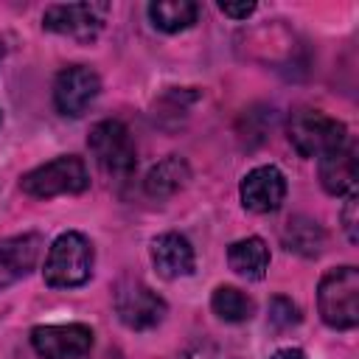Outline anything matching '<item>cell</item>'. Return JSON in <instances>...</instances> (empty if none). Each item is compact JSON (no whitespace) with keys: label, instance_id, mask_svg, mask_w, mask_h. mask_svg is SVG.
<instances>
[{"label":"cell","instance_id":"cell-19","mask_svg":"<svg viewBox=\"0 0 359 359\" xmlns=\"http://www.w3.org/2000/svg\"><path fill=\"white\" fill-rule=\"evenodd\" d=\"M269 323L275 328H280V331L292 328V325L300 323V309L289 297H272V303H269Z\"/></svg>","mask_w":359,"mask_h":359},{"label":"cell","instance_id":"cell-1","mask_svg":"<svg viewBox=\"0 0 359 359\" xmlns=\"http://www.w3.org/2000/svg\"><path fill=\"white\" fill-rule=\"evenodd\" d=\"M317 309L325 325L337 331L356 328L359 323V269L345 264L328 269L317 286Z\"/></svg>","mask_w":359,"mask_h":359},{"label":"cell","instance_id":"cell-3","mask_svg":"<svg viewBox=\"0 0 359 359\" xmlns=\"http://www.w3.org/2000/svg\"><path fill=\"white\" fill-rule=\"evenodd\" d=\"M90 275H93V244L76 230L62 233L48 250L42 266L45 283L56 289H70L87 283Z\"/></svg>","mask_w":359,"mask_h":359},{"label":"cell","instance_id":"cell-11","mask_svg":"<svg viewBox=\"0 0 359 359\" xmlns=\"http://www.w3.org/2000/svg\"><path fill=\"white\" fill-rule=\"evenodd\" d=\"M42 252V238L36 233H22L11 238H0V289L25 278Z\"/></svg>","mask_w":359,"mask_h":359},{"label":"cell","instance_id":"cell-24","mask_svg":"<svg viewBox=\"0 0 359 359\" xmlns=\"http://www.w3.org/2000/svg\"><path fill=\"white\" fill-rule=\"evenodd\" d=\"M0 121H3V115H0Z\"/></svg>","mask_w":359,"mask_h":359},{"label":"cell","instance_id":"cell-13","mask_svg":"<svg viewBox=\"0 0 359 359\" xmlns=\"http://www.w3.org/2000/svg\"><path fill=\"white\" fill-rule=\"evenodd\" d=\"M356 174H359V157L353 143H342L339 149H331L328 154L320 157V182L334 196L353 191Z\"/></svg>","mask_w":359,"mask_h":359},{"label":"cell","instance_id":"cell-7","mask_svg":"<svg viewBox=\"0 0 359 359\" xmlns=\"http://www.w3.org/2000/svg\"><path fill=\"white\" fill-rule=\"evenodd\" d=\"M107 14H109V3H56L45 8L42 25L53 34L87 42L104 28Z\"/></svg>","mask_w":359,"mask_h":359},{"label":"cell","instance_id":"cell-20","mask_svg":"<svg viewBox=\"0 0 359 359\" xmlns=\"http://www.w3.org/2000/svg\"><path fill=\"white\" fill-rule=\"evenodd\" d=\"M356 208H359V196H356V191H348V199H345V208H342V227H345L351 244L359 241V233H356Z\"/></svg>","mask_w":359,"mask_h":359},{"label":"cell","instance_id":"cell-17","mask_svg":"<svg viewBox=\"0 0 359 359\" xmlns=\"http://www.w3.org/2000/svg\"><path fill=\"white\" fill-rule=\"evenodd\" d=\"M196 3L191 0H154L149 3V20L154 28L165 31V34H177L185 31L196 22Z\"/></svg>","mask_w":359,"mask_h":359},{"label":"cell","instance_id":"cell-22","mask_svg":"<svg viewBox=\"0 0 359 359\" xmlns=\"http://www.w3.org/2000/svg\"><path fill=\"white\" fill-rule=\"evenodd\" d=\"M219 11L233 20H247L255 11V3H219Z\"/></svg>","mask_w":359,"mask_h":359},{"label":"cell","instance_id":"cell-23","mask_svg":"<svg viewBox=\"0 0 359 359\" xmlns=\"http://www.w3.org/2000/svg\"><path fill=\"white\" fill-rule=\"evenodd\" d=\"M272 359H306V353L300 348H280L272 353Z\"/></svg>","mask_w":359,"mask_h":359},{"label":"cell","instance_id":"cell-14","mask_svg":"<svg viewBox=\"0 0 359 359\" xmlns=\"http://www.w3.org/2000/svg\"><path fill=\"white\" fill-rule=\"evenodd\" d=\"M191 180V168L188 163L180 157V154H168L165 160H160L157 165L149 168L146 180H143V188L149 196L154 199H168L174 196L177 191H182Z\"/></svg>","mask_w":359,"mask_h":359},{"label":"cell","instance_id":"cell-9","mask_svg":"<svg viewBox=\"0 0 359 359\" xmlns=\"http://www.w3.org/2000/svg\"><path fill=\"white\" fill-rule=\"evenodd\" d=\"M31 345L42 359H84L93 348V331L84 323L36 325Z\"/></svg>","mask_w":359,"mask_h":359},{"label":"cell","instance_id":"cell-4","mask_svg":"<svg viewBox=\"0 0 359 359\" xmlns=\"http://www.w3.org/2000/svg\"><path fill=\"white\" fill-rule=\"evenodd\" d=\"M20 188L36 199H50V196H62V194H81L90 188V174H87V165L81 157L65 154V157H56L45 165H36L34 171H28L20 180Z\"/></svg>","mask_w":359,"mask_h":359},{"label":"cell","instance_id":"cell-8","mask_svg":"<svg viewBox=\"0 0 359 359\" xmlns=\"http://www.w3.org/2000/svg\"><path fill=\"white\" fill-rule=\"evenodd\" d=\"M98 93H101V79L87 65H70L53 81V104L67 118L84 115L90 104L98 98Z\"/></svg>","mask_w":359,"mask_h":359},{"label":"cell","instance_id":"cell-21","mask_svg":"<svg viewBox=\"0 0 359 359\" xmlns=\"http://www.w3.org/2000/svg\"><path fill=\"white\" fill-rule=\"evenodd\" d=\"M180 359H227L216 345L210 342H199V345H191Z\"/></svg>","mask_w":359,"mask_h":359},{"label":"cell","instance_id":"cell-5","mask_svg":"<svg viewBox=\"0 0 359 359\" xmlns=\"http://www.w3.org/2000/svg\"><path fill=\"white\" fill-rule=\"evenodd\" d=\"M87 146L98 163V168L109 177H118V180H126L135 165H137V151H135V143H132V135L129 129L115 121V118H107V121H98L93 129H90V137H87Z\"/></svg>","mask_w":359,"mask_h":359},{"label":"cell","instance_id":"cell-15","mask_svg":"<svg viewBox=\"0 0 359 359\" xmlns=\"http://www.w3.org/2000/svg\"><path fill=\"white\" fill-rule=\"evenodd\" d=\"M227 264L236 275H241L247 280H261L269 269V247L258 236L238 238L227 247Z\"/></svg>","mask_w":359,"mask_h":359},{"label":"cell","instance_id":"cell-6","mask_svg":"<svg viewBox=\"0 0 359 359\" xmlns=\"http://www.w3.org/2000/svg\"><path fill=\"white\" fill-rule=\"evenodd\" d=\"M112 303H115L118 320L132 331H149L160 325L168 311L165 300L151 286H146L140 278H121L115 283Z\"/></svg>","mask_w":359,"mask_h":359},{"label":"cell","instance_id":"cell-12","mask_svg":"<svg viewBox=\"0 0 359 359\" xmlns=\"http://www.w3.org/2000/svg\"><path fill=\"white\" fill-rule=\"evenodd\" d=\"M151 264L165 280L185 278L194 272V247L180 233H163L151 241Z\"/></svg>","mask_w":359,"mask_h":359},{"label":"cell","instance_id":"cell-18","mask_svg":"<svg viewBox=\"0 0 359 359\" xmlns=\"http://www.w3.org/2000/svg\"><path fill=\"white\" fill-rule=\"evenodd\" d=\"M210 309L224 323H247L255 311V303L236 286H216L210 294Z\"/></svg>","mask_w":359,"mask_h":359},{"label":"cell","instance_id":"cell-16","mask_svg":"<svg viewBox=\"0 0 359 359\" xmlns=\"http://www.w3.org/2000/svg\"><path fill=\"white\" fill-rule=\"evenodd\" d=\"M280 238H283V247L289 252H297L303 258H317L323 252V247H325V230L309 216L289 219L283 233H280Z\"/></svg>","mask_w":359,"mask_h":359},{"label":"cell","instance_id":"cell-2","mask_svg":"<svg viewBox=\"0 0 359 359\" xmlns=\"http://www.w3.org/2000/svg\"><path fill=\"white\" fill-rule=\"evenodd\" d=\"M286 135L300 157H323L331 149H339L342 143H348V129L342 121L309 107H300L289 115Z\"/></svg>","mask_w":359,"mask_h":359},{"label":"cell","instance_id":"cell-10","mask_svg":"<svg viewBox=\"0 0 359 359\" xmlns=\"http://www.w3.org/2000/svg\"><path fill=\"white\" fill-rule=\"evenodd\" d=\"M241 205L252 213H272L286 199V177L275 165H258L241 180Z\"/></svg>","mask_w":359,"mask_h":359}]
</instances>
